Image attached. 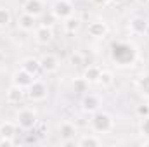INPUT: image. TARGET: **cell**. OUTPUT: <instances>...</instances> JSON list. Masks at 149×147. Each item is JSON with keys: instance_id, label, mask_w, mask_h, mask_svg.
Masks as SVG:
<instances>
[{"instance_id": "cell-4", "label": "cell", "mask_w": 149, "mask_h": 147, "mask_svg": "<svg viewBox=\"0 0 149 147\" xmlns=\"http://www.w3.org/2000/svg\"><path fill=\"white\" fill-rule=\"evenodd\" d=\"M26 97L31 102H42V101H45L49 97V87H47V83L35 78V81L26 88Z\"/></svg>"}, {"instance_id": "cell-10", "label": "cell", "mask_w": 149, "mask_h": 147, "mask_svg": "<svg viewBox=\"0 0 149 147\" xmlns=\"http://www.w3.org/2000/svg\"><path fill=\"white\" fill-rule=\"evenodd\" d=\"M24 97H26V90L21 88V87H17V85H14V83H12V85L7 88V92H5V101H7V104H10V106L21 104V102L24 101Z\"/></svg>"}, {"instance_id": "cell-30", "label": "cell", "mask_w": 149, "mask_h": 147, "mask_svg": "<svg viewBox=\"0 0 149 147\" xmlns=\"http://www.w3.org/2000/svg\"><path fill=\"white\" fill-rule=\"evenodd\" d=\"M113 3H116V5H118V3H123V2H125V0H111Z\"/></svg>"}, {"instance_id": "cell-29", "label": "cell", "mask_w": 149, "mask_h": 147, "mask_svg": "<svg viewBox=\"0 0 149 147\" xmlns=\"http://www.w3.org/2000/svg\"><path fill=\"white\" fill-rule=\"evenodd\" d=\"M92 2H94L95 5H99V7H106V5H108L111 0H92Z\"/></svg>"}, {"instance_id": "cell-7", "label": "cell", "mask_w": 149, "mask_h": 147, "mask_svg": "<svg viewBox=\"0 0 149 147\" xmlns=\"http://www.w3.org/2000/svg\"><path fill=\"white\" fill-rule=\"evenodd\" d=\"M128 31L135 37H142L149 31V21L144 16H134L128 21Z\"/></svg>"}, {"instance_id": "cell-17", "label": "cell", "mask_w": 149, "mask_h": 147, "mask_svg": "<svg viewBox=\"0 0 149 147\" xmlns=\"http://www.w3.org/2000/svg\"><path fill=\"white\" fill-rule=\"evenodd\" d=\"M76 133H78L76 125L71 123V121H63L59 125V135H61L63 140H73L74 137H76Z\"/></svg>"}, {"instance_id": "cell-12", "label": "cell", "mask_w": 149, "mask_h": 147, "mask_svg": "<svg viewBox=\"0 0 149 147\" xmlns=\"http://www.w3.org/2000/svg\"><path fill=\"white\" fill-rule=\"evenodd\" d=\"M16 24H17V30H21L24 33H30V31H35V28H37V17L31 16V14L23 12V14L17 16Z\"/></svg>"}, {"instance_id": "cell-5", "label": "cell", "mask_w": 149, "mask_h": 147, "mask_svg": "<svg viewBox=\"0 0 149 147\" xmlns=\"http://www.w3.org/2000/svg\"><path fill=\"white\" fill-rule=\"evenodd\" d=\"M50 12L56 19H68L74 14V7L70 0H54L52 7H50Z\"/></svg>"}, {"instance_id": "cell-2", "label": "cell", "mask_w": 149, "mask_h": 147, "mask_svg": "<svg viewBox=\"0 0 149 147\" xmlns=\"http://www.w3.org/2000/svg\"><path fill=\"white\" fill-rule=\"evenodd\" d=\"M111 57L120 66H128V64H132L135 61L137 50H135L134 45H130L127 42H118V43L111 45Z\"/></svg>"}, {"instance_id": "cell-23", "label": "cell", "mask_w": 149, "mask_h": 147, "mask_svg": "<svg viewBox=\"0 0 149 147\" xmlns=\"http://www.w3.org/2000/svg\"><path fill=\"white\" fill-rule=\"evenodd\" d=\"M12 23V14L7 7H0V28H7Z\"/></svg>"}, {"instance_id": "cell-3", "label": "cell", "mask_w": 149, "mask_h": 147, "mask_svg": "<svg viewBox=\"0 0 149 147\" xmlns=\"http://www.w3.org/2000/svg\"><path fill=\"white\" fill-rule=\"evenodd\" d=\"M16 123L21 130H33L38 123V114L33 107H21L16 112Z\"/></svg>"}, {"instance_id": "cell-16", "label": "cell", "mask_w": 149, "mask_h": 147, "mask_svg": "<svg viewBox=\"0 0 149 147\" xmlns=\"http://www.w3.org/2000/svg\"><path fill=\"white\" fill-rule=\"evenodd\" d=\"M21 68H23L24 71H28L30 74H33V76H38V73L42 71L40 59L33 57V55H30V57H24V59L21 61Z\"/></svg>"}, {"instance_id": "cell-15", "label": "cell", "mask_w": 149, "mask_h": 147, "mask_svg": "<svg viewBox=\"0 0 149 147\" xmlns=\"http://www.w3.org/2000/svg\"><path fill=\"white\" fill-rule=\"evenodd\" d=\"M76 146L80 147H101L102 146V139L97 133H85L76 140Z\"/></svg>"}, {"instance_id": "cell-13", "label": "cell", "mask_w": 149, "mask_h": 147, "mask_svg": "<svg viewBox=\"0 0 149 147\" xmlns=\"http://www.w3.org/2000/svg\"><path fill=\"white\" fill-rule=\"evenodd\" d=\"M35 78H37V76H33V74H30L28 71H24L23 68H19L16 73L12 74V83L26 90V88H28V87L35 81Z\"/></svg>"}, {"instance_id": "cell-24", "label": "cell", "mask_w": 149, "mask_h": 147, "mask_svg": "<svg viewBox=\"0 0 149 147\" xmlns=\"http://www.w3.org/2000/svg\"><path fill=\"white\" fill-rule=\"evenodd\" d=\"M139 133L144 139H149V116H144L139 119Z\"/></svg>"}, {"instance_id": "cell-18", "label": "cell", "mask_w": 149, "mask_h": 147, "mask_svg": "<svg viewBox=\"0 0 149 147\" xmlns=\"http://www.w3.org/2000/svg\"><path fill=\"white\" fill-rule=\"evenodd\" d=\"M101 71H102V68H99V66H95V64H90V66H87L85 69H83V74H81V78L90 85V83H97L99 81V76H101Z\"/></svg>"}, {"instance_id": "cell-31", "label": "cell", "mask_w": 149, "mask_h": 147, "mask_svg": "<svg viewBox=\"0 0 149 147\" xmlns=\"http://www.w3.org/2000/svg\"><path fill=\"white\" fill-rule=\"evenodd\" d=\"M148 104H149V97H148Z\"/></svg>"}, {"instance_id": "cell-11", "label": "cell", "mask_w": 149, "mask_h": 147, "mask_svg": "<svg viewBox=\"0 0 149 147\" xmlns=\"http://www.w3.org/2000/svg\"><path fill=\"white\" fill-rule=\"evenodd\" d=\"M101 106H102V101H101V97L97 94H85L83 99H81V109H83V112H90L92 114V112L101 109Z\"/></svg>"}, {"instance_id": "cell-6", "label": "cell", "mask_w": 149, "mask_h": 147, "mask_svg": "<svg viewBox=\"0 0 149 147\" xmlns=\"http://www.w3.org/2000/svg\"><path fill=\"white\" fill-rule=\"evenodd\" d=\"M108 31H109V28H108V23H106L104 19H94V21H90L88 26H87L88 37L94 38V40L104 38L106 35H108Z\"/></svg>"}, {"instance_id": "cell-1", "label": "cell", "mask_w": 149, "mask_h": 147, "mask_svg": "<svg viewBox=\"0 0 149 147\" xmlns=\"http://www.w3.org/2000/svg\"><path fill=\"white\" fill-rule=\"evenodd\" d=\"M90 128L97 135H108L114 130V118L108 111H95L90 116Z\"/></svg>"}, {"instance_id": "cell-20", "label": "cell", "mask_w": 149, "mask_h": 147, "mask_svg": "<svg viewBox=\"0 0 149 147\" xmlns=\"http://www.w3.org/2000/svg\"><path fill=\"white\" fill-rule=\"evenodd\" d=\"M97 83H99L102 88H109L113 83H114V74H113V71H109V69H102Z\"/></svg>"}, {"instance_id": "cell-22", "label": "cell", "mask_w": 149, "mask_h": 147, "mask_svg": "<svg viewBox=\"0 0 149 147\" xmlns=\"http://www.w3.org/2000/svg\"><path fill=\"white\" fill-rule=\"evenodd\" d=\"M137 88L141 92V95L144 97H149V73L148 74H142L137 81Z\"/></svg>"}, {"instance_id": "cell-25", "label": "cell", "mask_w": 149, "mask_h": 147, "mask_svg": "<svg viewBox=\"0 0 149 147\" xmlns=\"http://www.w3.org/2000/svg\"><path fill=\"white\" fill-rule=\"evenodd\" d=\"M70 62H71L73 66H76V68L83 66V55H81L80 52H76V50H74L73 54L70 55Z\"/></svg>"}, {"instance_id": "cell-28", "label": "cell", "mask_w": 149, "mask_h": 147, "mask_svg": "<svg viewBox=\"0 0 149 147\" xmlns=\"http://www.w3.org/2000/svg\"><path fill=\"white\" fill-rule=\"evenodd\" d=\"M14 139H7V137H0V146H14Z\"/></svg>"}, {"instance_id": "cell-19", "label": "cell", "mask_w": 149, "mask_h": 147, "mask_svg": "<svg viewBox=\"0 0 149 147\" xmlns=\"http://www.w3.org/2000/svg\"><path fill=\"white\" fill-rule=\"evenodd\" d=\"M17 128H19V126H17L16 121H2V123H0V137L16 139Z\"/></svg>"}, {"instance_id": "cell-9", "label": "cell", "mask_w": 149, "mask_h": 147, "mask_svg": "<svg viewBox=\"0 0 149 147\" xmlns=\"http://www.w3.org/2000/svg\"><path fill=\"white\" fill-rule=\"evenodd\" d=\"M33 35H35V42L38 45H49L54 40V30L50 24H40L35 28Z\"/></svg>"}, {"instance_id": "cell-27", "label": "cell", "mask_w": 149, "mask_h": 147, "mask_svg": "<svg viewBox=\"0 0 149 147\" xmlns=\"http://www.w3.org/2000/svg\"><path fill=\"white\" fill-rule=\"evenodd\" d=\"M87 85H88V83H87V81H85L83 78H80V80H78V81L74 83V88H78L80 92H85V90H87Z\"/></svg>"}, {"instance_id": "cell-26", "label": "cell", "mask_w": 149, "mask_h": 147, "mask_svg": "<svg viewBox=\"0 0 149 147\" xmlns=\"http://www.w3.org/2000/svg\"><path fill=\"white\" fill-rule=\"evenodd\" d=\"M135 112H137V116H139V118H144V116H149V104L146 102V104H141V106H137V109H135Z\"/></svg>"}, {"instance_id": "cell-8", "label": "cell", "mask_w": 149, "mask_h": 147, "mask_svg": "<svg viewBox=\"0 0 149 147\" xmlns=\"http://www.w3.org/2000/svg\"><path fill=\"white\" fill-rule=\"evenodd\" d=\"M40 66H42V71L47 74H54L59 71L61 68V61L56 54H43L40 57Z\"/></svg>"}, {"instance_id": "cell-14", "label": "cell", "mask_w": 149, "mask_h": 147, "mask_svg": "<svg viewBox=\"0 0 149 147\" xmlns=\"http://www.w3.org/2000/svg\"><path fill=\"white\" fill-rule=\"evenodd\" d=\"M43 9H45V5H43V0H24L23 2V12H26V14H31V16H42L43 14Z\"/></svg>"}, {"instance_id": "cell-21", "label": "cell", "mask_w": 149, "mask_h": 147, "mask_svg": "<svg viewBox=\"0 0 149 147\" xmlns=\"http://www.w3.org/2000/svg\"><path fill=\"white\" fill-rule=\"evenodd\" d=\"M80 26H81V21H80L78 17H74V14L71 17L64 19V30H66L68 33H76V31L80 30Z\"/></svg>"}]
</instances>
